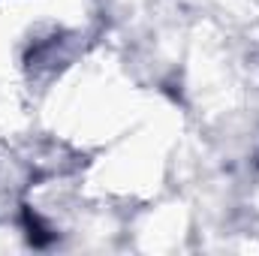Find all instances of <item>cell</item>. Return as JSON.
<instances>
[{
    "mask_svg": "<svg viewBox=\"0 0 259 256\" xmlns=\"http://www.w3.org/2000/svg\"><path fill=\"white\" fill-rule=\"evenodd\" d=\"M21 223H24L27 241H30L33 247H49V244L55 241V232L42 223V217H39L30 205H24V208H21Z\"/></svg>",
    "mask_w": 259,
    "mask_h": 256,
    "instance_id": "cell-1",
    "label": "cell"
}]
</instances>
